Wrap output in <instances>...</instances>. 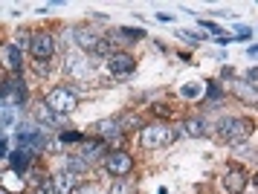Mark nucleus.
<instances>
[{
    "mask_svg": "<svg viewBox=\"0 0 258 194\" xmlns=\"http://www.w3.org/2000/svg\"><path fill=\"white\" fill-rule=\"evenodd\" d=\"M15 119H18V110L12 104H0V127H12Z\"/></svg>",
    "mask_w": 258,
    "mask_h": 194,
    "instance_id": "a211bd4d",
    "label": "nucleus"
},
{
    "mask_svg": "<svg viewBox=\"0 0 258 194\" xmlns=\"http://www.w3.org/2000/svg\"><path fill=\"white\" fill-rule=\"evenodd\" d=\"M183 134L186 137H206V122L203 119H186L183 122Z\"/></svg>",
    "mask_w": 258,
    "mask_h": 194,
    "instance_id": "4468645a",
    "label": "nucleus"
},
{
    "mask_svg": "<svg viewBox=\"0 0 258 194\" xmlns=\"http://www.w3.org/2000/svg\"><path fill=\"white\" fill-rule=\"evenodd\" d=\"M29 52H32L38 61L52 58V52H55V38H52L49 32H35L32 38H29Z\"/></svg>",
    "mask_w": 258,
    "mask_h": 194,
    "instance_id": "39448f33",
    "label": "nucleus"
},
{
    "mask_svg": "<svg viewBox=\"0 0 258 194\" xmlns=\"http://www.w3.org/2000/svg\"><path fill=\"white\" fill-rule=\"evenodd\" d=\"M44 145L47 142H44V134L38 131V125H18V148L15 151H24L29 157H35Z\"/></svg>",
    "mask_w": 258,
    "mask_h": 194,
    "instance_id": "20e7f679",
    "label": "nucleus"
},
{
    "mask_svg": "<svg viewBox=\"0 0 258 194\" xmlns=\"http://www.w3.org/2000/svg\"><path fill=\"white\" fill-rule=\"evenodd\" d=\"M49 183H52V191L55 194H73V188H76V180H73V174L67 168L64 171H55L49 177Z\"/></svg>",
    "mask_w": 258,
    "mask_h": 194,
    "instance_id": "1a4fd4ad",
    "label": "nucleus"
},
{
    "mask_svg": "<svg viewBox=\"0 0 258 194\" xmlns=\"http://www.w3.org/2000/svg\"><path fill=\"white\" fill-rule=\"evenodd\" d=\"M73 41H76V44L82 46V49H93L99 38H96L93 32H87V29H76V35H73Z\"/></svg>",
    "mask_w": 258,
    "mask_h": 194,
    "instance_id": "2eb2a0df",
    "label": "nucleus"
},
{
    "mask_svg": "<svg viewBox=\"0 0 258 194\" xmlns=\"http://www.w3.org/2000/svg\"><path fill=\"white\" fill-rule=\"evenodd\" d=\"M107 67H110V73H113V76H128L131 70H134V58H131L128 52H110V58H107Z\"/></svg>",
    "mask_w": 258,
    "mask_h": 194,
    "instance_id": "6e6552de",
    "label": "nucleus"
},
{
    "mask_svg": "<svg viewBox=\"0 0 258 194\" xmlns=\"http://www.w3.org/2000/svg\"><path fill=\"white\" fill-rule=\"evenodd\" d=\"M102 148H105V142H82V160L87 162V160H96L99 154H102Z\"/></svg>",
    "mask_w": 258,
    "mask_h": 194,
    "instance_id": "6ab92c4d",
    "label": "nucleus"
},
{
    "mask_svg": "<svg viewBox=\"0 0 258 194\" xmlns=\"http://www.w3.org/2000/svg\"><path fill=\"white\" fill-rule=\"evenodd\" d=\"M61 139H64V142H79V139H82V134H73V131H70V134H64Z\"/></svg>",
    "mask_w": 258,
    "mask_h": 194,
    "instance_id": "c85d7f7f",
    "label": "nucleus"
},
{
    "mask_svg": "<svg viewBox=\"0 0 258 194\" xmlns=\"http://www.w3.org/2000/svg\"><path fill=\"white\" fill-rule=\"evenodd\" d=\"M93 49L99 52V55H107V58H110V41H102V38H99Z\"/></svg>",
    "mask_w": 258,
    "mask_h": 194,
    "instance_id": "b1692460",
    "label": "nucleus"
},
{
    "mask_svg": "<svg viewBox=\"0 0 258 194\" xmlns=\"http://www.w3.org/2000/svg\"><path fill=\"white\" fill-rule=\"evenodd\" d=\"M249 131H252V122H246V119H235V116H226L218 122V137L226 139V142H244L249 137Z\"/></svg>",
    "mask_w": 258,
    "mask_h": 194,
    "instance_id": "7ed1b4c3",
    "label": "nucleus"
},
{
    "mask_svg": "<svg viewBox=\"0 0 258 194\" xmlns=\"http://www.w3.org/2000/svg\"><path fill=\"white\" fill-rule=\"evenodd\" d=\"M73 194H99V185H93V183L79 185V188H73Z\"/></svg>",
    "mask_w": 258,
    "mask_h": 194,
    "instance_id": "393cba45",
    "label": "nucleus"
},
{
    "mask_svg": "<svg viewBox=\"0 0 258 194\" xmlns=\"http://www.w3.org/2000/svg\"><path fill=\"white\" fill-rule=\"evenodd\" d=\"M29 154H24V151H12V171L15 174H26V168H29Z\"/></svg>",
    "mask_w": 258,
    "mask_h": 194,
    "instance_id": "dca6fc26",
    "label": "nucleus"
},
{
    "mask_svg": "<svg viewBox=\"0 0 258 194\" xmlns=\"http://www.w3.org/2000/svg\"><path fill=\"white\" fill-rule=\"evenodd\" d=\"M180 137V131H171L168 125H157V122H151V125L142 127V148H165L168 142H174V139Z\"/></svg>",
    "mask_w": 258,
    "mask_h": 194,
    "instance_id": "f03ea898",
    "label": "nucleus"
},
{
    "mask_svg": "<svg viewBox=\"0 0 258 194\" xmlns=\"http://www.w3.org/2000/svg\"><path fill=\"white\" fill-rule=\"evenodd\" d=\"M246 183H249V174H246L244 168H229L226 177H223V185H226L229 194H241L246 188Z\"/></svg>",
    "mask_w": 258,
    "mask_h": 194,
    "instance_id": "0eeeda50",
    "label": "nucleus"
},
{
    "mask_svg": "<svg viewBox=\"0 0 258 194\" xmlns=\"http://www.w3.org/2000/svg\"><path fill=\"white\" fill-rule=\"evenodd\" d=\"M38 194H55V191H52V183H49V180L38 183Z\"/></svg>",
    "mask_w": 258,
    "mask_h": 194,
    "instance_id": "bb28decb",
    "label": "nucleus"
},
{
    "mask_svg": "<svg viewBox=\"0 0 258 194\" xmlns=\"http://www.w3.org/2000/svg\"><path fill=\"white\" fill-rule=\"evenodd\" d=\"M218 96H221V90H218L215 84H209V99H218Z\"/></svg>",
    "mask_w": 258,
    "mask_h": 194,
    "instance_id": "7c9ffc66",
    "label": "nucleus"
},
{
    "mask_svg": "<svg viewBox=\"0 0 258 194\" xmlns=\"http://www.w3.org/2000/svg\"><path fill=\"white\" fill-rule=\"evenodd\" d=\"M0 188H3V191L21 194V191H24V177H21V174H15V171H6L3 177H0Z\"/></svg>",
    "mask_w": 258,
    "mask_h": 194,
    "instance_id": "ddd939ff",
    "label": "nucleus"
},
{
    "mask_svg": "<svg viewBox=\"0 0 258 194\" xmlns=\"http://www.w3.org/2000/svg\"><path fill=\"white\" fill-rule=\"evenodd\" d=\"M0 61H3L9 70L18 73V70H21V46L18 44H6L3 49H0Z\"/></svg>",
    "mask_w": 258,
    "mask_h": 194,
    "instance_id": "9b49d317",
    "label": "nucleus"
},
{
    "mask_svg": "<svg viewBox=\"0 0 258 194\" xmlns=\"http://www.w3.org/2000/svg\"><path fill=\"white\" fill-rule=\"evenodd\" d=\"M67 73H70V76H76V79L87 76V73H90V61H87V55H84V52L67 55Z\"/></svg>",
    "mask_w": 258,
    "mask_h": 194,
    "instance_id": "9d476101",
    "label": "nucleus"
},
{
    "mask_svg": "<svg viewBox=\"0 0 258 194\" xmlns=\"http://www.w3.org/2000/svg\"><path fill=\"white\" fill-rule=\"evenodd\" d=\"M0 104H3V102H0Z\"/></svg>",
    "mask_w": 258,
    "mask_h": 194,
    "instance_id": "2f4dec72",
    "label": "nucleus"
},
{
    "mask_svg": "<svg viewBox=\"0 0 258 194\" xmlns=\"http://www.w3.org/2000/svg\"><path fill=\"white\" fill-rule=\"evenodd\" d=\"M255 79H258V73H255V67H252L249 73H246V84H249V87H255Z\"/></svg>",
    "mask_w": 258,
    "mask_h": 194,
    "instance_id": "cd10ccee",
    "label": "nucleus"
},
{
    "mask_svg": "<svg viewBox=\"0 0 258 194\" xmlns=\"http://www.w3.org/2000/svg\"><path fill=\"white\" fill-rule=\"evenodd\" d=\"M110 194H131V183L128 180H116L110 185Z\"/></svg>",
    "mask_w": 258,
    "mask_h": 194,
    "instance_id": "5701e85b",
    "label": "nucleus"
},
{
    "mask_svg": "<svg viewBox=\"0 0 258 194\" xmlns=\"http://www.w3.org/2000/svg\"><path fill=\"white\" fill-rule=\"evenodd\" d=\"M116 131H122V127H119V119H105V122H99V125H96V134H99V137H113V134H116Z\"/></svg>",
    "mask_w": 258,
    "mask_h": 194,
    "instance_id": "f3484780",
    "label": "nucleus"
},
{
    "mask_svg": "<svg viewBox=\"0 0 258 194\" xmlns=\"http://www.w3.org/2000/svg\"><path fill=\"white\" fill-rule=\"evenodd\" d=\"M9 154V142H6V137H0V157H6Z\"/></svg>",
    "mask_w": 258,
    "mask_h": 194,
    "instance_id": "c756f323",
    "label": "nucleus"
},
{
    "mask_svg": "<svg viewBox=\"0 0 258 194\" xmlns=\"http://www.w3.org/2000/svg\"><path fill=\"white\" fill-rule=\"evenodd\" d=\"M105 168H107V174H113L116 180H122V177L131 174L134 160H131V154H125V151H113L110 157H105Z\"/></svg>",
    "mask_w": 258,
    "mask_h": 194,
    "instance_id": "423d86ee",
    "label": "nucleus"
},
{
    "mask_svg": "<svg viewBox=\"0 0 258 194\" xmlns=\"http://www.w3.org/2000/svg\"><path fill=\"white\" fill-rule=\"evenodd\" d=\"M67 171L70 174H82V171H87V162H84L82 157H70V160H67Z\"/></svg>",
    "mask_w": 258,
    "mask_h": 194,
    "instance_id": "aec40b11",
    "label": "nucleus"
},
{
    "mask_svg": "<svg viewBox=\"0 0 258 194\" xmlns=\"http://www.w3.org/2000/svg\"><path fill=\"white\" fill-rule=\"evenodd\" d=\"M183 96H186V99H195V96H200V87H191V84H188V87H183Z\"/></svg>",
    "mask_w": 258,
    "mask_h": 194,
    "instance_id": "a878e982",
    "label": "nucleus"
},
{
    "mask_svg": "<svg viewBox=\"0 0 258 194\" xmlns=\"http://www.w3.org/2000/svg\"><path fill=\"white\" fill-rule=\"evenodd\" d=\"M235 93H238L241 99L246 96L249 102H255V87H249V84H246V87H244V84H235Z\"/></svg>",
    "mask_w": 258,
    "mask_h": 194,
    "instance_id": "4be33fe9",
    "label": "nucleus"
},
{
    "mask_svg": "<svg viewBox=\"0 0 258 194\" xmlns=\"http://www.w3.org/2000/svg\"><path fill=\"white\" fill-rule=\"evenodd\" d=\"M44 104H47L55 116H70L73 110L79 107V93L73 90V87H55V90H49Z\"/></svg>",
    "mask_w": 258,
    "mask_h": 194,
    "instance_id": "f257e3e1",
    "label": "nucleus"
},
{
    "mask_svg": "<svg viewBox=\"0 0 258 194\" xmlns=\"http://www.w3.org/2000/svg\"><path fill=\"white\" fill-rule=\"evenodd\" d=\"M32 113H35V119L41 122V125H58V122H64V116H55L52 110H49L44 102H35V107H32Z\"/></svg>",
    "mask_w": 258,
    "mask_h": 194,
    "instance_id": "f8f14e48",
    "label": "nucleus"
},
{
    "mask_svg": "<svg viewBox=\"0 0 258 194\" xmlns=\"http://www.w3.org/2000/svg\"><path fill=\"white\" fill-rule=\"evenodd\" d=\"M119 38H131V41H140V38H145V29H137V26H125V29H119Z\"/></svg>",
    "mask_w": 258,
    "mask_h": 194,
    "instance_id": "412c9836",
    "label": "nucleus"
}]
</instances>
